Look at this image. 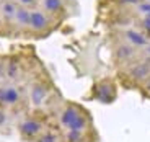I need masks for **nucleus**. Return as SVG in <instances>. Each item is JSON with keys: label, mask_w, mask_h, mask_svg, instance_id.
I'll list each match as a JSON object with an SVG mask.
<instances>
[{"label": "nucleus", "mask_w": 150, "mask_h": 142, "mask_svg": "<svg viewBox=\"0 0 150 142\" xmlns=\"http://www.w3.org/2000/svg\"><path fill=\"white\" fill-rule=\"evenodd\" d=\"M18 4L15 0H0V21L5 34H11V25L15 18Z\"/></svg>", "instance_id": "10"}, {"label": "nucleus", "mask_w": 150, "mask_h": 142, "mask_svg": "<svg viewBox=\"0 0 150 142\" xmlns=\"http://www.w3.org/2000/svg\"><path fill=\"white\" fill-rule=\"evenodd\" d=\"M38 7H41L47 15L56 18L57 21L64 18L65 11H67L65 0H39V5H38Z\"/></svg>", "instance_id": "12"}, {"label": "nucleus", "mask_w": 150, "mask_h": 142, "mask_svg": "<svg viewBox=\"0 0 150 142\" xmlns=\"http://www.w3.org/2000/svg\"><path fill=\"white\" fill-rule=\"evenodd\" d=\"M142 53L145 54V56H149V57H150V41H149V44H147L145 48L142 49Z\"/></svg>", "instance_id": "22"}, {"label": "nucleus", "mask_w": 150, "mask_h": 142, "mask_svg": "<svg viewBox=\"0 0 150 142\" xmlns=\"http://www.w3.org/2000/svg\"><path fill=\"white\" fill-rule=\"evenodd\" d=\"M34 142H64V141H62V132H60L59 126L57 124L56 126H51L49 124L44 131H42V134Z\"/></svg>", "instance_id": "13"}, {"label": "nucleus", "mask_w": 150, "mask_h": 142, "mask_svg": "<svg viewBox=\"0 0 150 142\" xmlns=\"http://www.w3.org/2000/svg\"><path fill=\"white\" fill-rule=\"evenodd\" d=\"M114 7L117 8H122V10H132L134 7H137V5L142 2V0H109Z\"/></svg>", "instance_id": "17"}, {"label": "nucleus", "mask_w": 150, "mask_h": 142, "mask_svg": "<svg viewBox=\"0 0 150 142\" xmlns=\"http://www.w3.org/2000/svg\"><path fill=\"white\" fill-rule=\"evenodd\" d=\"M139 90L144 93V97L150 98V75L145 79V82H144L142 85H140V88H139Z\"/></svg>", "instance_id": "20"}, {"label": "nucleus", "mask_w": 150, "mask_h": 142, "mask_svg": "<svg viewBox=\"0 0 150 142\" xmlns=\"http://www.w3.org/2000/svg\"><path fill=\"white\" fill-rule=\"evenodd\" d=\"M26 87H28V105H30V109H34V111H39L44 106L46 101L49 100V97L56 92L52 87V82L47 77H42V75L31 77Z\"/></svg>", "instance_id": "4"}, {"label": "nucleus", "mask_w": 150, "mask_h": 142, "mask_svg": "<svg viewBox=\"0 0 150 142\" xmlns=\"http://www.w3.org/2000/svg\"><path fill=\"white\" fill-rule=\"evenodd\" d=\"M149 2H150V0H149Z\"/></svg>", "instance_id": "24"}, {"label": "nucleus", "mask_w": 150, "mask_h": 142, "mask_svg": "<svg viewBox=\"0 0 150 142\" xmlns=\"http://www.w3.org/2000/svg\"><path fill=\"white\" fill-rule=\"evenodd\" d=\"M119 75L126 87L139 90L140 85L150 75V57L145 56L144 53H140L137 59H134L126 67L119 69Z\"/></svg>", "instance_id": "3"}, {"label": "nucleus", "mask_w": 150, "mask_h": 142, "mask_svg": "<svg viewBox=\"0 0 150 142\" xmlns=\"http://www.w3.org/2000/svg\"><path fill=\"white\" fill-rule=\"evenodd\" d=\"M18 5H23V7H28V8H34L39 5V0H15Z\"/></svg>", "instance_id": "21"}, {"label": "nucleus", "mask_w": 150, "mask_h": 142, "mask_svg": "<svg viewBox=\"0 0 150 142\" xmlns=\"http://www.w3.org/2000/svg\"><path fill=\"white\" fill-rule=\"evenodd\" d=\"M140 53H142V51L135 49L134 46L117 39V41L114 43V46H112V49H111V57H112L114 65H116L117 69H122V67H126L127 64H131L134 59H137Z\"/></svg>", "instance_id": "7"}, {"label": "nucleus", "mask_w": 150, "mask_h": 142, "mask_svg": "<svg viewBox=\"0 0 150 142\" xmlns=\"http://www.w3.org/2000/svg\"><path fill=\"white\" fill-rule=\"evenodd\" d=\"M57 20L52 18L51 15H47L41 7L31 8L30 15V33L28 36L33 38H46L52 33L54 26H56Z\"/></svg>", "instance_id": "6"}, {"label": "nucleus", "mask_w": 150, "mask_h": 142, "mask_svg": "<svg viewBox=\"0 0 150 142\" xmlns=\"http://www.w3.org/2000/svg\"><path fill=\"white\" fill-rule=\"evenodd\" d=\"M10 114H11L10 109L0 108V132L8 127V123H10V119H11V116H10Z\"/></svg>", "instance_id": "18"}, {"label": "nucleus", "mask_w": 150, "mask_h": 142, "mask_svg": "<svg viewBox=\"0 0 150 142\" xmlns=\"http://www.w3.org/2000/svg\"><path fill=\"white\" fill-rule=\"evenodd\" d=\"M30 15H31V8L18 5L15 18H13V25H11V34L28 36V33H30Z\"/></svg>", "instance_id": "9"}, {"label": "nucleus", "mask_w": 150, "mask_h": 142, "mask_svg": "<svg viewBox=\"0 0 150 142\" xmlns=\"http://www.w3.org/2000/svg\"><path fill=\"white\" fill-rule=\"evenodd\" d=\"M134 26L139 28L150 39V18H147V16H134Z\"/></svg>", "instance_id": "15"}, {"label": "nucleus", "mask_w": 150, "mask_h": 142, "mask_svg": "<svg viewBox=\"0 0 150 142\" xmlns=\"http://www.w3.org/2000/svg\"><path fill=\"white\" fill-rule=\"evenodd\" d=\"M62 141L64 142H90V132H77V131H62Z\"/></svg>", "instance_id": "14"}, {"label": "nucleus", "mask_w": 150, "mask_h": 142, "mask_svg": "<svg viewBox=\"0 0 150 142\" xmlns=\"http://www.w3.org/2000/svg\"><path fill=\"white\" fill-rule=\"evenodd\" d=\"M56 124L62 131H77V132H91L93 119L90 113L82 105L75 101H64L56 114Z\"/></svg>", "instance_id": "1"}, {"label": "nucleus", "mask_w": 150, "mask_h": 142, "mask_svg": "<svg viewBox=\"0 0 150 142\" xmlns=\"http://www.w3.org/2000/svg\"><path fill=\"white\" fill-rule=\"evenodd\" d=\"M119 39L124 43H127V44H131V46H134L139 51H142L150 41L149 38L135 26H124L122 30H119Z\"/></svg>", "instance_id": "8"}, {"label": "nucleus", "mask_w": 150, "mask_h": 142, "mask_svg": "<svg viewBox=\"0 0 150 142\" xmlns=\"http://www.w3.org/2000/svg\"><path fill=\"white\" fill-rule=\"evenodd\" d=\"M4 33V30H2V21H0V34Z\"/></svg>", "instance_id": "23"}, {"label": "nucleus", "mask_w": 150, "mask_h": 142, "mask_svg": "<svg viewBox=\"0 0 150 142\" xmlns=\"http://www.w3.org/2000/svg\"><path fill=\"white\" fill-rule=\"evenodd\" d=\"M117 82L111 77H103L96 80L90 88L88 100L98 101L101 105H112L117 100Z\"/></svg>", "instance_id": "5"}, {"label": "nucleus", "mask_w": 150, "mask_h": 142, "mask_svg": "<svg viewBox=\"0 0 150 142\" xmlns=\"http://www.w3.org/2000/svg\"><path fill=\"white\" fill-rule=\"evenodd\" d=\"M5 65H7V57L0 56V83L7 82V72H5Z\"/></svg>", "instance_id": "19"}, {"label": "nucleus", "mask_w": 150, "mask_h": 142, "mask_svg": "<svg viewBox=\"0 0 150 142\" xmlns=\"http://www.w3.org/2000/svg\"><path fill=\"white\" fill-rule=\"evenodd\" d=\"M47 126H49L47 116H44L41 111L31 109V111H26L20 116L18 123H16V132H18L21 141L34 142Z\"/></svg>", "instance_id": "2"}, {"label": "nucleus", "mask_w": 150, "mask_h": 142, "mask_svg": "<svg viewBox=\"0 0 150 142\" xmlns=\"http://www.w3.org/2000/svg\"><path fill=\"white\" fill-rule=\"evenodd\" d=\"M5 72H7V82L21 83L23 77H25V64H23L21 57H18V56L7 57Z\"/></svg>", "instance_id": "11"}, {"label": "nucleus", "mask_w": 150, "mask_h": 142, "mask_svg": "<svg viewBox=\"0 0 150 142\" xmlns=\"http://www.w3.org/2000/svg\"><path fill=\"white\" fill-rule=\"evenodd\" d=\"M132 11H134V16H147V18H150V2L149 0H142L137 7L132 8Z\"/></svg>", "instance_id": "16"}]
</instances>
